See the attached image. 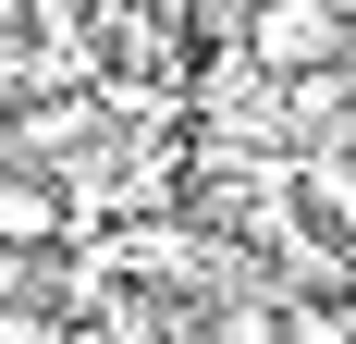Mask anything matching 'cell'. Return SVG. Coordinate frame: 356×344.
I'll list each match as a JSON object with an SVG mask.
<instances>
[{
    "mask_svg": "<svg viewBox=\"0 0 356 344\" xmlns=\"http://www.w3.org/2000/svg\"><path fill=\"white\" fill-rule=\"evenodd\" d=\"M234 49H246L258 74H283V86H295V74H320L332 49H344V25H332L320 0H258V13H246V37H234Z\"/></svg>",
    "mask_w": 356,
    "mask_h": 344,
    "instance_id": "6da1fadb",
    "label": "cell"
},
{
    "mask_svg": "<svg viewBox=\"0 0 356 344\" xmlns=\"http://www.w3.org/2000/svg\"><path fill=\"white\" fill-rule=\"evenodd\" d=\"M37 283H49V271H37V246H0V308H37Z\"/></svg>",
    "mask_w": 356,
    "mask_h": 344,
    "instance_id": "277c9868",
    "label": "cell"
},
{
    "mask_svg": "<svg viewBox=\"0 0 356 344\" xmlns=\"http://www.w3.org/2000/svg\"><path fill=\"white\" fill-rule=\"evenodd\" d=\"M246 13H258V0H184V37H197V49H234Z\"/></svg>",
    "mask_w": 356,
    "mask_h": 344,
    "instance_id": "3957f363",
    "label": "cell"
},
{
    "mask_svg": "<svg viewBox=\"0 0 356 344\" xmlns=\"http://www.w3.org/2000/svg\"><path fill=\"white\" fill-rule=\"evenodd\" d=\"M209 344H283V295H234L209 320Z\"/></svg>",
    "mask_w": 356,
    "mask_h": 344,
    "instance_id": "7a4b0ae2",
    "label": "cell"
},
{
    "mask_svg": "<svg viewBox=\"0 0 356 344\" xmlns=\"http://www.w3.org/2000/svg\"><path fill=\"white\" fill-rule=\"evenodd\" d=\"M320 13H332V25H344V37H356V0H320Z\"/></svg>",
    "mask_w": 356,
    "mask_h": 344,
    "instance_id": "5b68a950",
    "label": "cell"
}]
</instances>
